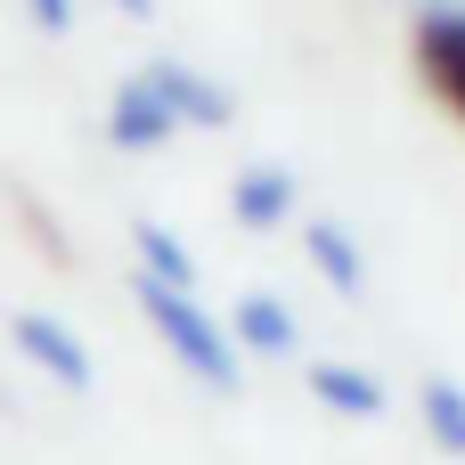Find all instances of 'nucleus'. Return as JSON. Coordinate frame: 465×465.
Segmentation results:
<instances>
[{
  "mask_svg": "<svg viewBox=\"0 0 465 465\" xmlns=\"http://www.w3.org/2000/svg\"><path fill=\"white\" fill-rule=\"evenodd\" d=\"M229 335H237L245 351H262V360H294V343H302L294 311H286V302H270V294H245V302L229 311Z\"/></svg>",
  "mask_w": 465,
  "mask_h": 465,
  "instance_id": "obj_7",
  "label": "nucleus"
},
{
  "mask_svg": "<svg viewBox=\"0 0 465 465\" xmlns=\"http://www.w3.org/2000/svg\"><path fill=\"white\" fill-rule=\"evenodd\" d=\"M302 253H311V270H319L335 294H360V286H368V253H360L335 221H302Z\"/></svg>",
  "mask_w": 465,
  "mask_h": 465,
  "instance_id": "obj_9",
  "label": "nucleus"
},
{
  "mask_svg": "<svg viewBox=\"0 0 465 465\" xmlns=\"http://www.w3.org/2000/svg\"><path fill=\"white\" fill-rule=\"evenodd\" d=\"M409 57H417V82L465 123V8H425L409 25Z\"/></svg>",
  "mask_w": 465,
  "mask_h": 465,
  "instance_id": "obj_2",
  "label": "nucleus"
},
{
  "mask_svg": "<svg viewBox=\"0 0 465 465\" xmlns=\"http://www.w3.org/2000/svg\"><path fill=\"white\" fill-rule=\"evenodd\" d=\"M417 409H425V433H433V450L465 458V384H458V376H425Z\"/></svg>",
  "mask_w": 465,
  "mask_h": 465,
  "instance_id": "obj_11",
  "label": "nucleus"
},
{
  "mask_svg": "<svg viewBox=\"0 0 465 465\" xmlns=\"http://www.w3.org/2000/svg\"><path fill=\"white\" fill-rule=\"evenodd\" d=\"M131 294H139L147 327L163 335V351H172L204 392H237V368H245V360H237V335L196 302V286H163V278H147V270H139V278H131Z\"/></svg>",
  "mask_w": 465,
  "mask_h": 465,
  "instance_id": "obj_1",
  "label": "nucleus"
},
{
  "mask_svg": "<svg viewBox=\"0 0 465 465\" xmlns=\"http://www.w3.org/2000/svg\"><path fill=\"white\" fill-rule=\"evenodd\" d=\"M25 8H33L41 33H65V25H74V0H25Z\"/></svg>",
  "mask_w": 465,
  "mask_h": 465,
  "instance_id": "obj_12",
  "label": "nucleus"
},
{
  "mask_svg": "<svg viewBox=\"0 0 465 465\" xmlns=\"http://www.w3.org/2000/svg\"><path fill=\"white\" fill-rule=\"evenodd\" d=\"M131 253H139L147 278H163V286H196V253H188L163 221H131Z\"/></svg>",
  "mask_w": 465,
  "mask_h": 465,
  "instance_id": "obj_10",
  "label": "nucleus"
},
{
  "mask_svg": "<svg viewBox=\"0 0 465 465\" xmlns=\"http://www.w3.org/2000/svg\"><path fill=\"white\" fill-rule=\"evenodd\" d=\"M114 8H123V16H147V8H155V0H114Z\"/></svg>",
  "mask_w": 465,
  "mask_h": 465,
  "instance_id": "obj_13",
  "label": "nucleus"
},
{
  "mask_svg": "<svg viewBox=\"0 0 465 465\" xmlns=\"http://www.w3.org/2000/svg\"><path fill=\"white\" fill-rule=\"evenodd\" d=\"M229 213H237L245 229H278V221L294 213V172H278V163H245V172L229 180Z\"/></svg>",
  "mask_w": 465,
  "mask_h": 465,
  "instance_id": "obj_6",
  "label": "nucleus"
},
{
  "mask_svg": "<svg viewBox=\"0 0 465 465\" xmlns=\"http://www.w3.org/2000/svg\"><path fill=\"white\" fill-rule=\"evenodd\" d=\"M147 82H155L163 106L180 114V131H229V123H237V98H229L221 82H204L196 65H172V57H163V65H147Z\"/></svg>",
  "mask_w": 465,
  "mask_h": 465,
  "instance_id": "obj_5",
  "label": "nucleus"
},
{
  "mask_svg": "<svg viewBox=\"0 0 465 465\" xmlns=\"http://www.w3.org/2000/svg\"><path fill=\"white\" fill-rule=\"evenodd\" d=\"M172 131H180V114L163 106V90H155L147 74H131V82L106 98V139H114L123 155H155Z\"/></svg>",
  "mask_w": 465,
  "mask_h": 465,
  "instance_id": "obj_4",
  "label": "nucleus"
},
{
  "mask_svg": "<svg viewBox=\"0 0 465 465\" xmlns=\"http://www.w3.org/2000/svg\"><path fill=\"white\" fill-rule=\"evenodd\" d=\"M311 401L319 409H335V417H376L384 409V384L368 376V368H351V360H311Z\"/></svg>",
  "mask_w": 465,
  "mask_h": 465,
  "instance_id": "obj_8",
  "label": "nucleus"
},
{
  "mask_svg": "<svg viewBox=\"0 0 465 465\" xmlns=\"http://www.w3.org/2000/svg\"><path fill=\"white\" fill-rule=\"evenodd\" d=\"M8 343H16L49 384H65V392H90V384H98V360L82 351V335L57 327V319H41V311H16V319H8Z\"/></svg>",
  "mask_w": 465,
  "mask_h": 465,
  "instance_id": "obj_3",
  "label": "nucleus"
}]
</instances>
